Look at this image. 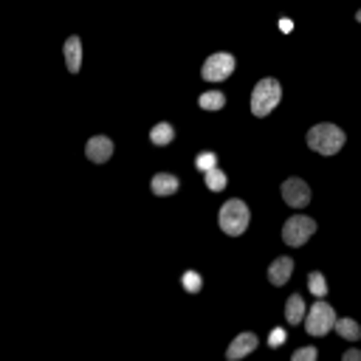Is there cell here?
I'll return each mask as SVG.
<instances>
[{
  "label": "cell",
  "instance_id": "obj_1",
  "mask_svg": "<svg viewBox=\"0 0 361 361\" xmlns=\"http://www.w3.org/2000/svg\"><path fill=\"white\" fill-rule=\"evenodd\" d=\"M218 223H220V229H223L229 237H240V234L249 229V223H251V212H249V206L240 200V198H231V200H226V203L220 206Z\"/></svg>",
  "mask_w": 361,
  "mask_h": 361
},
{
  "label": "cell",
  "instance_id": "obj_2",
  "mask_svg": "<svg viewBox=\"0 0 361 361\" xmlns=\"http://www.w3.org/2000/svg\"><path fill=\"white\" fill-rule=\"evenodd\" d=\"M308 147L313 153H322V156H336L339 149L344 147V130L336 127V125H316L308 130Z\"/></svg>",
  "mask_w": 361,
  "mask_h": 361
},
{
  "label": "cell",
  "instance_id": "obj_3",
  "mask_svg": "<svg viewBox=\"0 0 361 361\" xmlns=\"http://www.w3.org/2000/svg\"><path fill=\"white\" fill-rule=\"evenodd\" d=\"M282 99V87L277 79H260L251 90V113L254 116H268L271 110H274Z\"/></svg>",
  "mask_w": 361,
  "mask_h": 361
},
{
  "label": "cell",
  "instance_id": "obj_4",
  "mask_svg": "<svg viewBox=\"0 0 361 361\" xmlns=\"http://www.w3.org/2000/svg\"><path fill=\"white\" fill-rule=\"evenodd\" d=\"M305 330L311 336H324V333H330L333 330V322H336V313H333V308H330L327 302H322V299H316L313 302V308L311 311H305Z\"/></svg>",
  "mask_w": 361,
  "mask_h": 361
},
{
  "label": "cell",
  "instance_id": "obj_5",
  "mask_svg": "<svg viewBox=\"0 0 361 361\" xmlns=\"http://www.w3.org/2000/svg\"><path fill=\"white\" fill-rule=\"evenodd\" d=\"M313 231H316V220H311L305 215H293L282 226V240H285L288 246H302V243H308V237Z\"/></svg>",
  "mask_w": 361,
  "mask_h": 361
},
{
  "label": "cell",
  "instance_id": "obj_6",
  "mask_svg": "<svg viewBox=\"0 0 361 361\" xmlns=\"http://www.w3.org/2000/svg\"><path fill=\"white\" fill-rule=\"evenodd\" d=\"M231 71H234V56L231 54H226V51H220V54H212L203 63V68H200V76L206 79V82H223L226 76H231Z\"/></svg>",
  "mask_w": 361,
  "mask_h": 361
},
{
  "label": "cell",
  "instance_id": "obj_7",
  "mask_svg": "<svg viewBox=\"0 0 361 361\" xmlns=\"http://www.w3.org/2000/svg\"><path fill=\"white\" fill-rule=\"evenodd\" d=\"M280 192H282V200L288 206H293V209H302V206L311 203V187L305 184L302 178H288Z\"/></svg>",
  "mask_w": 361,
  "mask_h": 361
},
{
  "label": "cell",
  "instance_id": "obj_8",
  "mask_svg": "<svg viewBox=\"0 0 361 361\" xmlns=\"http://www.w3.org/2000/svg\"><path fill=\"white\" fill-rule=\"evenodd\" d=\"M85 156L94 161V164H105L113 156V141L107 136H94L85 144Z\"/></svg>",
  "mask_w": 361,
  "mask_h": 361
},
{
  "label": "cell",
  "instance_id": "obj_9",
  "mask_svg": "<svg viewBox=\"0 0 361 361\" xmlns=\"http://www.w3.org/2000/svg\"><path fill=\"white\" fill-rule=\"evenodd\" d=\"M291 274H293V260L291 257H277L274 262H271V268H268L271 285H285L291 280Z\"/></svg>",
  "mask_w": 361,
  "mask_h": 361
},
{
  "label": "cell",
  "instance_id": "obj_10",
  "mask_svg": "<svg viewBox=\"0 0 361 361\" xmlns=\"http://www.w3.org/2000/svg\"><path fill=\"white\" fill-rule=\"evenodd\" d=\"M257 347V336L254 333H240L229 347H226V358H243Z\"/></svg>",
  "mask_w": 361,
  "mask_h": 361
},
{
  "label": "cell",
  "instance_id": "obj_11",
  "mask_svg": "<svg viewBox=\"0 0 361 361\" xmlns=\"http://www.w3.org/2000/svg\"><path fill=\"white\" fill-rule=\"evenodd\" d=\"M63 51H65V65H68V71H71V74H79V65H82V43H79V37H76V34L68 37Z\"/></svg>",
  "mask_w": 361,
  "mask_h": 361
},
{
  "label": "cell",
  "instance_id": "obj_12",
  "mask_svg": "<svg viewBox=\"0 0 361 361\" xmlns=\"http://www.w3.org/2000/svg\"><path fill=\"white\" fill-rule=\"evenodd\" d=\"M149 189H153L156 195H175L178 192V178L169 175V172H158V175H153V180H149Z\"/></svg>",
  "mask_w": 361,
  "mask_h": 361
},
{
  "label": "cell",
  "instance_id": "obj_13",
  "mask_svg": "<svg viewBox=\"0 0 361 361\" xmlns=\"http://www.w3.org/2000/svg\"><path fill=\"white\" fill-rule=\"evenodd\" d=\"M302 316H305V302H302V296H291L288 302H285V319L291 322V324H299L302 322Z\"/></svg>",
  "mask_w": 361,
  "mask_h": 361
},
{
  "label": "cell",
  "instance_id": "obj_14",
  "mask_svg": "<svg viewBox=\"0 0 361 361\" xmlns=\"http://www.w3.org/2000/svg\"><path fill=\"white\" fill-rule=\"evenodd\" d=\"M333 330H336L342 339H347V342H355V339L361 336V327H358L353 319H336V322H333Z\"/></svg>",
  "mask_w": 361,
  "mask_h": 361
},
{
  "label": "cell",
  "instance_id": "obj_15",
  "mask_svg": "<svg viewBox=\"0 0 361 361\" xmlns=\"http://www.w3.org/2000/svg\"><path fill=\"white\" fill-rule=\"evenodd\" d=\"M172 136H175V130H172V125H167V122H161V125H156L153 130H149V141H153L156 147L169 144V141H172Z\"/></svg>",
  "mask_w": 361,
  "mask_h": 361
},
{
  "label": "cell",
  "instance_id": "obj_16",
  "mask_svg": "<svg viewBox=\"0 0 361 361\" xmlns=\"http://www.w3.org/2000/svg\"><path fill=\"white\" fill-rule=\"evenodd\" d=\"M203 175H206V187L212 189V192H220V189H226V184H229V178H226V172H223V169H218V167H212V169H206Z\"/></svg>",
  "mask_w": 361,
  "mask_h": 361
},
{
  "label": "cell",
  "instance_id": "obj_17",
  "mask_svg": "<svg viewBox=\"0 0 361 361\" xmlns=\"http://www.w3.org/2000/svg\"><path fill=\"white\" fill-rule=\"evenodd\" d=\"M198 105H200L203 110H220V107L226 105V96L220 94V90H206V94L198 99Z\"/></svg>",
  "mask_w": 361,
  "mask_h": 361
},
{
  "label": "cell",
  "instance_id": "obj_18",
  "mask_svg": "<svg viewBox=\"0 0 361 361\" xmlns=\"http://www.w3.org/2000/svg\"><path fill=\"white\" fill-rule=\"evenodd\" d=\"M308 288H311V293H313L316 299H324V296H327V282H324V277H322V271H311V274H308Z\"/></svg>",
  "mask_w": 361,
  "mask_h": 361
},
{
  "label": "cell",
  "instance_id": "obj_19",
  "mask_svg": "<svg viewBox=\"0 0 361 361\" xmlns=\"http://www.w3.org/2000/svg\"><path fill=\"white\" fill-rule=\"evenodd\" d=\"M180 282H184V288L189 291V293H198L200 291V274H198V271H187V274L184 277H180Z\"/></svg>",
  "mask_w": 361,
  "mask_h": 361
},
{
  "label": "cell",
  "instance_id": "obj_20",
  "mask_svg": "<svg viewBox=\"0 0 361 361\" xmlns=\"http://www.w3.org/2000/svg\"><path fill=\"white\" fill-rule=\"evenodd\" d=\"M195 167H198L200 172L212 169V167H218V156H215V153H200V156L195 158Z\"/></svg>",
  "mask_w": 361,
  "mask_h": 361
},
{
  "label": "cell",
  "instance_id": "obj_21",
  "mask_svg": "<svg viewBox=\"0 0 361 361\" xmlns=\"http://www.w3.org/2000/svg\"><path fill=\"white\" fill-rule=\"evenodd\" d=\"M291 361H316V347H302V350H296Z\"/></svg>",
  "mask_w": 361,
  "mask_h": 361
},
{
  "label": "cell",
  "instance_id": "obj_22",
  "mask_svg": "<svg viewBox=\"0 0 361 361\" xmlns=\"http://www.w3.org/2000/svg\"><path fill=\"white\" fill-rule=\"evenodd\" d=\"M285 342V330L282 327H274V330H271V336H268V344L271 347H280Z\"/></svg>",
  "mask_w": 361,
  "mask_h": 361
},
{
  "label": "cell",
  "instance_id": "obj_23",
  "mask_svg": "<svg viewBox=\"0 0 361 361\" xmlns=\"http://www.w3.org/2000/svg\"><path fill=\"white\" fill-rule=\"evenodd\" d=\"M358 358H361L358 350H347V353H344V361H358Z\"/></svg>",
  "mask_w": 361,
  "mask_h": 361
},
{
  "label": "cell",
  "instance_id": "obj_24",
  "mask_svg": "<svg viewBox=\"0 0 361 361\" xmlns=\"http://www.w3.org/2000/svg\"><path fill=\"white\" fill-rule=\"evenodd\" d=\"M280 28H282V32L288 34V32H291V28H293V23H291L288 17H282V20H280Z\"/></svg>",
  "mask_w": 361,
  "mask_h": 361
}]
</instances>
